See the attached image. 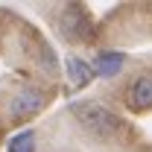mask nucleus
I'll use <instances>...</instances> for the list:
<instances>
[{"mask_svg":"<svg viewBox=\"0 0 152 152\" xmlns=\"http://www.w3.org/2000/svg\"><path fill=\"white\" fill-rule=\"evenodd\" d=\"M123 64H126V56L123 53H117V50H102L99 56H96V64L91 67L94 76H102V79H111L123 70Z\"/></svg>","mask_w":152,"mask_h":152,"instance_id":"4","label":"nucleus"},{"mask_svg":"<svg viewBox=\"0 0 152 152\" xmlns=\"http://www.w3.org/2000/svg\"><path fill=\"white\" fill-rule=\"evenodd\" d=\"M73 114L79 117V123L85 126V129H91L94 134L99 137H117V134L126 132V123L111 111V108H105L102 102H76L73 105Z\"/></svg>","mask_w":152,"mask_h":152,"instance_id":"1","label":"nucleus"},{"mask_svg":"<svg viewBox=\"0 0 152 152\" xmlns=\"http://www.w3.org/2000/svg\"><path fill=\"white\" fill-rule=\"evenodd\" d=\"M129 105H132L134 111H146V108H152V76L134 79V85L129 88Z\"/></svg>","mask_w":152,"mask_h":152,"instance_id":"5","label":"nucleus"},{"mask_svg":"<svg viewBox=\"0 0 152 152\" xmlns=\"http://www.w3.org/2000/svg\"><path fill=\"white\" fill-rule=\"evenodd\" d=\"M44 102H47L44 91L35 88V85H26V88H20L18 94L12 96V102H9V114H12L15 120H29V117H35V114L44 108Z\"/></svg>","mask_w":152,"mask_h":152,"instance_id":"2","label":"nucleus"},{"mask_svg":"<svg viewBox=\"0 0 152 152\" xmlns=\"http://www.w3.org/2000/svg\"><path fill=\"white\" fill-rule=\"evenodd\" d=\"M6 152H35V132L32 129H23L15 137H9Z\"/></svg>","mask_w":152,"mask_h":152,"instance_id":"7","label":"nucleus"},{"mask_svg":"<svg viewBox=\"0 0 152 152\" xmlns=\"http://www.w3.org/2000/svg\"><path fill=\"white\" fill-rule=\"evenodd\" d=\"M61 23H64V32L70 38H82V41H91V38L96 35V26L94 20L85 15V9H79V6H67L64 9V18H61Z\"/></svg>","mask_w":152,"mask_h":152,"instance_id":"3","label":"nucleus"},{"mask_svg":"<svg viewBox=\"0 0 152 152\" xmlns=\"http://www.w3.org/2000/svg\"><path fill=\"white\" fill-rule=\"evenodd\" d=\"M67 79L73 82L76 88H85V85L94 79V70H91V64H88L85 58L70 56V58H67Z\"/></svg>","mask_w":152,"mask_h":152,"instance_id":"6","label":"nucleus"}]
</instances>
